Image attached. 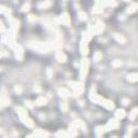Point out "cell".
Wrapping results in <instances>:
<instances>
[{
    "instance_id": "obj_17",
    "label": "cell",
    "mask_w": 138,
    "mask_h": 138,
    "mask_svg": "<svg viewBox=\"0 0 138 138\" xmlns=\"http://www.w3.org/2000/svg\"><path fill=\"white\" fill-rule=\"evenodd\" d=\"M34 135H36V136L43 137V136H49V133L44 132V131H42V130H36V132H34Z\"/></svg>"
},
{
    "instance_id": "obj_15",
    "label": "cell",
    "mask_w": 138,
    "mask_h": 138,
    "mask_svg": "<svg viewBox=\"0 0 138 138\" xmlns=\"http://www.w3.org/2000/svg\"><path fill=\"white\" fill-rule=\"evenodd\" d=\"M138 79V75L137 73H131V75L127 76V80L130 82H136Z\"/></svg>"
},
{
    "instance_id": "obj_11",
    "label": "cell",
    "mask_w": 138,
    "mask_h": 138,
    "mask_svg": "<svg viewBox=\"0 0 138 138\" xmlns=\"http://www.w3.org/2000/svg\"><path fill=\"white\" fill-rule=\"evenodd\" d=\"M10 25H11V29H13V30H16L18 28V25H20V23H18L17 20H15V18H11L10 17Z\"/></svg>"
},
{
    "instance_id": "obj_8",
    "label": "cell",
    "mask_w": 138,
    "mask_h": 138,
    "mask_svg": "<svg viewBox=\"0 0 138 138\" xmlns=\"http://www.w3.org/2000/svg\"><path fill=\"white\" fill-rule=\"evenodd\" d=\"M73 90H75V95H80V94L83 92V90H84V87H83V84L82 83H76V85L72 87Z\"/></svg>"
},
{
    "instance_id": "obj_2",
    "label": "cell",
    "mask_w": 138,
    "mask_h": 138,
    "mask_svg": "<svg viewBox=\"0 0 138 138\" xmlns=\"http://www.w3.org/2000/svg\"><path fill=\"white\" fill-rule=\"evenodd\" d=\"M29 47L39 52H48L50 49H52L53 45H50L48 43H41V42H31L29 43Z\"/></svg>"
},
{
    "instance_id": "obj_10",
    "label": "cell",
    "mask_w": 138,
    "mask_h": 138,
    "mask_svg": "<svg viewBox=\"0 0 138 138\" xmlns=\"http://www.w3.org/2000/svg\"><path fill=\"white\" fill-rule=\"evenodd\" d=\"M56 58H57V61L61 62V63H65V62L67 61V56L61 51L56 53Z\"/></svg>"
},
{
    "instance_id": "obj_29",
    "label": "cell",
    "mask_w": 138,
    "mask_h": 138,
    "mask_svg": "<svg viewBox=\"0 0 138 138\" xmlns=\"http://www.w3.org/2000/svg\"><path fill=\"white\" fill-rule=\"evenodd\" d=\"M61 108L64 110V111H67V105H66V103L61 104Z\"/></svg>"
},
{
    "instance_id": "obj_25",
    "label": "cell",
    "mask_w": 138,
    "mask_h": 138,
    "mask_svg": "<svg viewBox=\"0 0 138 138\" xmlns=\"http://www.w3.org/2000/svg\"><path fill=\"white\" fill-rule=\"evenodd\" d=\"M112 66L113 67H120V66H122V62L119 61V59H116V61L112 62Z\"/></svg>"
},
{
    "instance_id": "obj_12",
    "label": "cell",
    "mask_w": 138,
    "mask_h": 138,
    "mask_svg": "<svg viewBox=\"0 0 138 138\" xmlns=\"http://www.w3.org/2000/svg\"><path fill=\"white\" fill-rule=\"evenodd\" d=\"M51 4H52V2L50 1V0H44V1L40 2V3L38 4V8L39 9H47V8H49Z\"/></svg>"
},
{
    "instance_id": "obj_13",
    "label": "cell",
    "mask_w": 138,
    "mask_h": 138,
    "mask_svg": "<svg viewBox=\"0 0 138 138\" xmlns=\"http://www.w3.org/2000/svg\"><path fill=\"white\" fill-rule=\"evenodd\" d=\"M58 94L62 96V97H64V98L68 97V96L70 95V93H69V91L67 89H59L58 90Z\"/></svg>"
},
{
    "instance_id": "obj_3",
    "label": "cell",
    "mask_w": 138,
    "mask_h": 138,
    "mask_svg": "<svg viewBox=\"0 0 138 138\" xmlns=\"http://www.w3.org/2000/svg\"><path fill=\"white\" fill-rule=\"evenodd\" d=\"M89 71V61L87 59H82L81 62V70H80V77L81 79H84Z\"/></svg>"
},
{
    "instance_id": "obj_18",
    "label": "cell",
    "mask_w": 138,
    "mask_h": 138,
    "mask_svg": "<svg viewBox=\"0 0 138 138\" xmlns=\"http://www.w3.org/2000/svg\"><path fill=\"white\" fill-rule=\"evenodd\" d=\"M116 117L118 119H123L124 117H125V111H124L123 109H119V110H117V112H116Z\"/></svg>"
},
{
    "instance_id": "obj_30",
    "label": "cell",
    "mask_w": 138,
    "mask_h": 138,
    "mask_svg": "<svg viewBox=\"0 0 138 138\" xmlns=\"http://www.w3.org/2000/svg\"><path fill=\"white\" fill-rule=\"evenodd\" d=\"M67 133H65V132H58V133H56V136H67Z\"/></svg>"
},
{
    "instance_id": "obj_35",
    "label": "cell",
    "mask_w": 138,
    "mask_h": 138,
    "mask_svg": "<svg viewBox=\"0 0 138 138\" xmlns=\"http://www.w3.org/2000/svg\"><path fill=\"white\" fill-rule=\"evenodd\" d=\"M26 104H27V106H28L29 108H33V106H34V105H33V104H31L30 102H26Z\"/></svg>"
},
{
    "instance_id": "obj_28",
    "label": "cell",
    "mask_w": 138,
    "mask_h": 138,
    "mask_svg": "<svg viewBox=\"0 0 138 138\" xmlns=\"http://www.w3.org/2000/svg\"><path fill=\"white\" fill-rule=\"evenodd\" d=\"M79 17H80V20H85L86 14L84 12H79Z\"/></svg>"
},
{
    "instance_id": "obj_9",
    "label": "cell",
    "mask_w": 138,
    "mask_h": 138,
    "mask_svg": "<svg viewBox=\"0 0 138 138\" xmlns=\"http://www.w3.org/2000/svg\"><path fill=\"white\" fill-rule=\"evenodd\" d=\"M103 30H104V24L102 22H97L96 26H94V33L96 34H99L103 33Z\"/></svg>"
},
{
    "instance_id": "obj_23",
    "label": "cell",
    "mask_w": 138,
    "mask_h": 138,
    "mask_svg": "<svg viewBox=\"0 0 138 138\" xmlns=\"http://www.w3.org/2000/svg\"><path fill=\"white\" fill-rule=\"evenodd\" d=\"M136 116H137V108H135V109H133V111L130 113V119L131 120H135Z\"/></svg>"
},
{
    "instance_id": "obj_6",
    "label": "cell",
    "mask_w": 138,
    "mask_h": 138,
    "mask_svg": "<svg viewBox=\"0 0 138 138\" xmlns=\"http://www.w3.org/2000/svg\"><path fill=\"white\" fill-rule=\"evenodd\" d=\"M119 126V123L117 120H110L108 122V124L105 126L106 131H110V130H114V128H117Z\"/></svg>"
},
{
    "instance_id": "obj_33",
    "label": "cell",
    "mask_w": 138,
    "mask_h": 138,
    "mask_svg": "<svg viewBox=\"0 0 138 138\" xmlns=\"http://www.w3.org/2000/svg\"><path fill=\"white\" fill-rule=\"evenodd\" d=\"M48 76H49V78H51L52 76H53V72H52L51 69H49V70H48Z\"/></svg>"
},
{
    "instance_id": "obj_24",
    "label": "cell",
    "mask_w": 138,
    "mask_h": 138,
    "mask_svg": "<svg viewBox=\"0 0 138 138\" xmlns=\"http://www.w3.org/2000/svg\"><path fill=\"white\" fill-rule=\"evenodd\" d=\"M105 131H106V128L104 127V126H98L97 130H96V133H97V135H99V136H100V135H102Z\"/></svg>"
},
{
    "instance_id": "obj_38",
    "label": "cell",
    "mask_w": 138,
    "mask_h": 138,
    "mask_svg": "<svg viewBox=\"0 0 138 138\" xmlns=\"http://www.w3.org/2000/svg\"><path fill=\"white\" fill-rule=\"evenodd\" d=\"M124 1H128V0H124Z\"/></svg>"
},
{
    "instance_id": "obj_21",
    "label": "cell",
    "mask_w": 138,
    "mask_h": 138,
    "mask_svg": "<svg viewBox=\"0 0 138 138\" xmlns=\"http://www.w3.org/2000/svg\"><path fill=\"white\" fill-rule=\"evenodd\" d=\"M0 13H2V14H6V15H9L11 13V10L8 8H6V7L3 6H0Z\"/></svg>"
},
{
    "instance_id": "obj_20",
    "label": "cell",
    "mask_w": 138,
    "mask_h": 138,
    "mask_svg": "<svg viewBox=\"0 0 138 138\" xmlns=\"http://www.w3.org/2000/svg\"><path fill=\"white\" fill-rule=\"evenodd\" d=\"M136 10H137V4H136V3H133L132 6H130V7L127 8V13L132 14V13L136 12Z\"/></svg>"
},
{
    "instance_id": "obj_22",
    "label": "cell",
    "mask_w": 138,
    "mask_h": 138,
    "mask_svg": "<svg viewBox=\"0 0 138 138\" xmlns=\"http://www.w3.org/2000/svg\"><path fill=\"white\" fill-rule=\"evenodd\" d=\"M102 57H103L102 53H100V52H96L95 54H94V61H95V62H99L100 59H102Z\"/></svg>"
},
{
    "instance_id": "obj_1",
    "label": "cell",
    "mask_w": 138,
    "mask_h": 138,
    "mask_svg": "<svg viewBox=\"0 0 138 138\" xmlns=\"http://www.w3.org/2000/svg\"><path fill=\"white\" fill-rule=\"evenodd\" d=\"M16 111L18 112V116H20L21 121H22L26 126H28V127H33V126H34V122L31 121V119L28 117L27 112L25 111L23 108H21V107L16 108Z\"/></svg>"
},
{
    "instance_id": "obj_7",
    "label": "cell",
    "mask_w": 138,
    "mask_h": 138,
    "mask_svg": "<svg viewBox=\"0 0 138 138\" xmlns=\"http://www.w3.org/2000/svg\"><path fill=\"white\" fill-rule=\"evenodd\" d=\"M80 51L83 55H86L87 53H89V48H87V41H85L83 39L81 42V44H80Z\"/></svg>"
},
{
    "instance_id": "obj_37",
    "label": "cell",
    "mask_w": 138,
    "mask_h": 138,
    "mask_svg": "<svg viewBox=\"0 0 138 138\" xmlns=\"http://www.w3.org/2000/svg\"><path fill=\"white\" fill-rule=\"evenodd\" d=\"M1 56H2V53H1V52H0V58H1Z\"/></svg>"
},
{
    "instance_id": "obj_27",
    "label": "cell",
    "mask_w": 138,
    "mask_h": 138,
    "mask_svg": "<svg viewBox=\"0 0 138 138\" xmlns=\"http://www.w3.org/2000/svg\"><path fill=\"white\" fill-rule=\"evenodd\" d=\"M28 21L30 23H34L37 21V18H36V16H34V15H29V16H28Z\"/></svg>"
},
{
    "instance_id": "obj_19",
    "label": "cell",
    "mask_w": 138,
    "mask_h": 138,
    "mask_svg": "<svg viewBox=\"0 0 138 138\" xmlns=\"http://www.w3.org/2000/svg\"><path fill=\"white\" fill-rule=\"evenodd\" d=\"M45 103H47V99H45L44 97H39V98H37L34 104H36L37 106H42V105H45Z\"/></svg>"
},
{
    "instance_id": "obj_5",
    "label": "cell",
    "mask_w": 138,
    "mask_h": 138,
    "mask_svg": "<svg viewBox=\"0 0 138 138\" xmlns=\"http://www.w3.org/2000/svg\"><path fill=\"white\" fill-rule=\"evenodd\" d=\"M58 22L63 25H69L70 24V18H69V15L67 13H63L61 15V17L58 18Z\"/></svg>"
},
{
    "instance_id": "obj_36",
    "label": "cell",
    "mask_w": 138,
    "mask_h": 138,
    "mask_svg": "<svg viewBox=\"0 0 138 138\" xmlns=\"http://www.w3.org/2000/svg\"><path fill=\"white\" fill-rule=\"evenodd\" d=\"M128 103L130 102H128L127 99H123V105H128Z\"/></svg>"
},
{
    "instance_id": "obj_4",
    "label": "cell",
    "mask_w": 138,
    "mask_h": 138,
    "mask_svg": "<svg viewBox=\"0 0 138 138\" xmlns=\"http://www.w3.org/2000/svg\"><path fill=\"white\" fill-rule=\"evenodd\" d=\"M12 48L14 49V51H15V57L17 58V61H22L23 56H24V53H23L22 47H21V45H18L17 43H14Z\"/></svg>"
},
{
    "instance_id": "obj_16",
    "label": "cell",
    "mask_w": 138,
    "mask_h": 138,
    "mask_svg": "<svg viewBox=\"0 0 138 138\" xmlns=\"http://www.w3.org/2000/svg\"><path fill=\"white\" fill-rule=\"evenodd\" d=\"M9 105V100L6 97V95H0V106H7Z\"/></svg>"
},
{
    "instance_id": "obj_39",
    "label": "cell",
    "mask_w": 138,
    "mask_h": 138,
    "mask_svg": "<svg viewBox=\"0 0 138 138\" xmlns=\"http://www.w3.org/2000/svg\"><path fill=\"white\" fill-rule=\"evenodd\" d=\"M0 133H1V130H0Z\"/></svg>"
},
{
    "instance_id": "obj_14",
    "label": "cell",
    "mask_w": 138,
    "mask_h": 138,
    "mask_svg": "<svg viewBox=\"0 0 138 138\" xmlns=\"http://www.w3.org/2000/svg\"><path fill=\"white\" fill-rule=\"evenodd\" d=\"M113 37H114V39H116L117 41H118V42H120V43H122V44H123V43H125V38H124L123 36H121V34H113Z\"/></svg>"
},
{
    "instance_id": "obj_26",
    "label": "cell",
    "mask_w": 138,
    "mask_h": 138,
    "mask_svg": "<svg viewBox=\"0 0 138 138\" xmlns=\"http://www.w3.org/2000/svg\"><path fill=\"white\" fill-rule=\"evenodd\" d=\"M29 8H30V4H29V2H26V3L22 7V11H23V12H25V11H28Z\"/></svg>"
},
{
    "instance_id": "obj_34",
    "label": "cell",
    "mask_w": 138,
    "mask_h": 138,
    "mask_svg": "<svg viewBox=\"0 0 138 138\" xmlns=\"http://www.w3.org/2000/svg\"><path fill=\"white\" fill-rule=\"evenodd\" d=\"M34 92H40V91H41V89H40V87H38V86H34Z\"/></svg>"
},
{
    "instance_id": "obj_32",
    "label": "cell",
    "mask_w": 138,
    "mask_h": 138,
    "mask_svg": "<svg viewBox=\"0 0 138 138\" xmlns=\"http://www.w3.org/2000/svg\"><path fill=\"white\" fill-rule=\"evenodd\" d=\"M15 92L20 94L21 92H22V89H21V86H16V87H15Z\"/></svg>"
},
{
    "instance_id": "obj_31",
    "label": "cell",
    "mask_w": 138,
    "mask_h": 138,
    "mask_svg": "<svg viewBox=\"0 0 138 138\" xmlns=\"http://www.w3.org/2000/svg\"><path fill=\"white\" fill-rule=\"evenodd\" d=\"M4 31V26H3V23L0 21V33H3Z\"/></svg>"
}]
</instances>
